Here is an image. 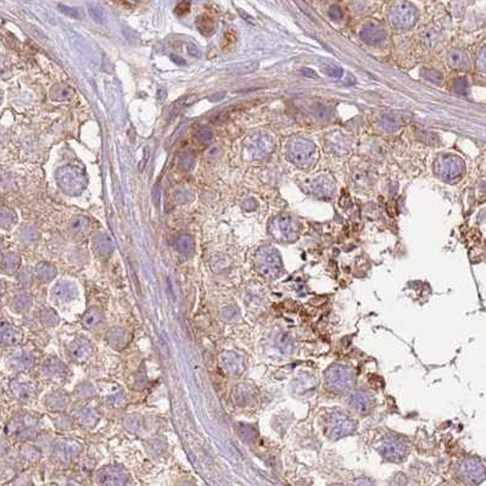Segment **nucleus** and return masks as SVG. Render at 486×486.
Returning <instances> with one entry per match:
<instances>
[{
	"label": "nucleus",
	"mask_w": 486,
	"mask_h": 486,
	"mask_svg": "<svg viewBox=\"0 0 486 486\" xmlns=\"http://www.w3.org/2000/svg\"><path fill=\"white\" fill-rule=\"evenodd\" d=\"M179 165H181L182 168L184 170H189L193 165V157L189 155V154H185L184 156L181 157V161H179Z\"/></svg>",
	"instance_id": "79ce46f5"
},
{
	"label": "nucleus",
	"mask_w": 486,
	"mask_h": 486,
	"mask_svg": "<svg viewBox=\"0 0 486 486\" xmlns=\"http://www.w3.org/2000/svg\"><path fill=\"white\" fill-rule=\"evenodd\" d=\"M462 474L466 476L468 480H480V474L482 472V467L475 462H466L461 469Z\"/></svg>",
	"instance_id": "393cba45"
},
{
	"label": "nucleus",
	"mask_w": 486,
	"mask_h": 486,
	"mask_svg": "<svg viewBox=\"0 0 486 486\" xmlns=\"http://www.w3.org/2000/svg\"><path fill=\"white\" fill-rule=\"evenodd\" d=\"M67 352L75 362H83L92 355V346L88 340L77 339L70 344Z\"/></svg>",
	"instance_id": "4468645a"
},
{
	"label": "nucleus",
	"mask_w": 486,
	"mask_h": 486,
	"mask_svg": "<svg viewBox=\"0 0 486 486\" xmlns=\"http://www.w3.org/2000/svg\"><path fill=\"white\" fill-rule=\"evenodd\" d=\"M302 186L308 194L321 199L330 198L335 192V183L327 175H320L314 178L308 179L302 184Z\"/></svg>",
	"instance_id": "6e6552de"
},
{
	"label": "nucleus",
	"mask_w": 486,
	"mask_h": 486,
	"mask_svg": "<svg viewBox=\"0 0 486 486\" xmlns=\"http://www.w3.org/2000/svg\"><path fill=\"white\" fill-rule=\"evenodd\" d=\"M416 9L410 3L402 2L395 6L390 15V24L396 30H406L417 20Z\"/></svg>",
	"instance_id": "0eeeda50"
},
{
	"label": "nucleus",
	"mask_w": 486,
	"mask_h": 486,
	"mask_svg": "<svg viewBox=\"0 0 486 486\" xmlns=\"http://www.w3.org/2000/svg\"><path fill=\"white\" fill-rule=\"evenodd\" d=\"M218 363L222 371L228 375H239L244 369L243 360L236 352H230V351L221 353L218 357Z\"/></svg>",
	"instance_id": "f8f14e48"
},
{
	"label": "nucleus",
	"mask_w": 486,
	"mask_h": 486,
	"mask_svg": "<svg viewBox=\"0 0 486 486\" xmlns=\"http://www.w3.org/2000/svg\"><path fill=\"white\" fill-rule=\"evenodd\" d=\"M98 480L100 486H124L127 484L128 475L121 467L109 466L99 472Z\"/></svg>",
	"instance_id": "9d476101"
},
{
	"label": "nucleus",
	"mask_w": 486,
	"mask_h": 486,
	"mask_svg": "<svg viewBox=\"0 0 486 486\" xmlns=\"http://www.w3.org/2000/svg\"><path fill=\"white\" fill-rule=\"evenodd\" d=\"M357 486H373V484L368 480H360L357 482Z\"/></svg>",
	"instance_id": "09e8293b"
},
{
	"label": "nucleus",
	"mask_w": 486,
	"mask_h": 486,
	"mask_svg": "<svg viewBox=\"0 0 486 486\" xmlns=\"http://www.w3.org/2000/svg\"><path fill=\"white\" fill-rule=\"evenodd\" d=\"M35 426H37V419L35 418L30 416V414H20V416H16L11 420L10 427L8 429L14 435L22 437L30 435V433L34 430Z\"/></svg>",
	"instance_id": "9b49d317"
},
{
	"label": "nucleus",
	"mask_w": 486,
	"mask_h": 486,
	"mask_svg": "<svg viewBox=\"0 0 486 486\" xmlns=\"http://www.w3.org/2000/svg\"><path fill=\"white\" fill-rule=\"evenodd\" d=\"M101 320H102L101 312L99 311L98 308L93 307V308H91V310H88L86 312V314L82 318V323L86 328H88V329H92V328L98 326V324L101 322Z\"/></svg>",
	"instance_id": "a878e982"
},
{
	"label": "nucleus",
	"mask_w": 486,
	"mask_h": 486,
	"mask_svg": "<svg viewBox=\"0 0 486 486\" xmlns=\"http://www.w3.org/2000/svg\"><path fill=\"white\" fill-rule=\"evenodd\" d=\"M189 10H191V3L181 2V3H178V5L176 6L175 14L178 16H184L185 14H188Z\"/></svg>",
	"instance_id": "58836bf2"
},
{
	"label": "nucleus",
	"mask_w": 486,
	"mask_h": 486,
	"mask_svg": "<svg viewBox=\"0 0 486 486\" xmlns=\"http://www.w3.org/2000/svg\"><path fill=\"white\" fill-rule=\"evenodd\" d=\"M328 14H329V17L331 20L334 21H339L340 18H343V12H341L340 8H337V6H331Z\"/></svg>",
	"instance_id": "ea45409f"
},
{
	"label": "nucleus",
	"mask_w": 486,
	"mask_h": 486,
	"mask_svg": "<svg viewBox=\"0 0 486 486\" xmlns=\"http://www.w3.org/2000/svg\"><path fill=\"white\" fill-rule=\"evenodd\" d=\"M355 428V423L349 416L340 413V412H334L328 419L327 433L331 439H340V437L352 434Z\"/></svg>",
	"instance_id": "423d86ee"
},
{
	"label": "nucleus",
	"mask_w": 486,
	"mask_h": 486,
	"mask_svg": "<svg viewBox=\"0 0 486 486\" xmlns=\"http://www.w3.org/2000/svg\"><path fill=\"white\" fill-rule=\"evenodd\" d=\"M360 35H361L362 40L366 41L369 46H379L386 39V32L384 28L373 24L366 25L362 28Z\"/></svg>",
	"instance_id": "2eb2a0df"
},
{
	"label": "nucleus",
	"mask_w": 486,
	"mask_h": 486,
	"mask_svg": "<svg viewBox=\"0 0 486 486\" xmlns=\"http://www.w3.org/2000/svg\"><path fill=\"white\" fill-rule=\"evenodd\" d=\"M195 244L194 238L189 234H182L177 238L176 240V249L182 253V255H191L194 251Z\"/></svg>",
	"instance_id": "4be33fe9"
},
{
	"label": "nucleus",
	"mask_w": 486,
	"mask_h": 486,
	"mask_svg": "<svg viewBox=\"0 0 486 486\" xmlns=\"http://www.w3.org/2000/svg\"><path fill=\"white\" fill-rule=\"evenodd\" d=\"M449 65L453 69H466L469 65V57L461 50H452L447 57Z\"/></svg>",
	"instance_id": "5701e85b"
},
{
	"label": "nucleus",
	"mask_w": 486,
	"mask_h": 486,
	"mask_svg": "<svg viewBox=\"0 0 486 486\" xmlns=\"http://www.w3.org/2000/svg\"><path fill=\"white\" fill-rule=\"evenodd\" d=\"M196 26H198L199 31H200L204 35H210L216 31L215 20L211 17V16H207V15L198 17V20H196Z\"/></svg>",
	"instance_id": "bb28decb"
},
{
	"label": "nucleus",
	"mask_w": 486,
	"mask_h": 486,
	"mask_svg": "<svg viewBox=\"0 0 486 486\" xmlns=\"http://www.w3.org/2000/svg\"><path fill=\"white\" fill-rule=\"evenodd\" d=\"M301 73L305 77H308V78H317V73L314 72L313 70L308 69V67H305V69L301 70Z\"/></svg>",
	"instance_id": "49530a36"
},
{
	"label": "nucleus",
	"mask_w": 486,
	"mask_h": 486,
	"mask_svg": "<svg viewBox=\"0 0 486 486\" xmlns=\"http://www.w3.org/2000/svg\"><path fill=\"white\" fill-rule=\"evenodd\" d=\"M452 87H453V91H455L457 94H467L469 86L466 78H458L453 82Z\"/></svg>",
	"instance_id": "72a5a7b5"
},
{
	"label": "nucleus",
	"mask_w": 486,
	"mask_h": 486,
	"mask_svg": "<svg viewBox=\"0 0 486 486\" xmlns=\"http://www.w3.org/2000/svg\"><path fill=\"white\" fill-rule=\"evenodd\" d=\"M94 249L99 255L109 256L112 252V250H114V244H112L110 238L104 236V234H101V236L95 238Z\"/></svg>",
	"instance_id": "b1692460"
},
{
	"label": "nucleus",
	"mask_w": 486,
	"mask_h": 486,
	"mask_svg": "<svg viewBox=\"0 0 486 486\" xmlns=\"http://www.w3.org/2000/svg\"><path fill=\"white\" fill-rule=\"evenodd\" d=\"M171 57H172V60L175 61V62L179 64V65H184V64H185V61H184V60H181L178 56H171Z\"/></svg>",
	"instance_id": "8fccbe9b"
},
{
	"label": "nucleus",
	"mask_w": 486,
	"mask_h": 486,
	"mask_svg": "<svg viewBox=\"0 0 486 486\" xmlns=\"http://www.w3.org/2000/svg\"><path fill=\"white\" fill-rule=\"evenodd\" d=\"M54 452L61 461H69L70 458H72L73 456L78 453V445H77V442H73V441H62V442H59L55 446Z\"/></svg>",
	"instance_id": "6ab92c4d"
},
{
	"label": "nucleus",
	"mask_w": 486,
	"mask_h": 486,
	"mask_svg": "<svg viewBox=\"0 0 486 486\" xmlns=\"http://www.w3.org/2000/svg\"><path fill=\"white\" fill-rule=\"evenodd\" d=\"M88 224V221L83 217H76L75 220L71 222V227H72L73 231H80L83 230Z\"/></svg>",
	"instance_id": "e433bc0d"
},
{
	"label": "nucleus",
	"mask_w": 486,
	"mask_h": 486,
	"mask_svg": "<svg viewBox=\"0 0 486 486\" xmlns=\"http://www.w3.org/2000/svg\"><path fill=\"white\" fill-rule=\"evenodd\" d=\"M421 75H423L424 78L429 79V80H431V82H440V80L442 79V76H441V73L436 70H429V69L423 70Z\"/></svg>",
	"instance_id": "f704fd0d"
},
{
	"label": "nucleus",
	"mask_w": 486,
	"mask_h": 486,
	"mask_svg": "<svg viewBox=\"0 0 486 486\" xmlns=\"http://www.w3.org/2000/svg\"><path fill=\"white\" fill-rule=\"evenodd\" d=\"M37 273L38 276H39V278L47 282L54 278V276H55V268L50 265H41L37 268Z\"/></svg>",
	"instance_id": "2f4dec72"
},
{
	"label": "nucleus",
	"mask_w": 486,
	"mask_h": 486,
	"mask_svg": "<svg viewBox=\"0 0 486 486\" xmlns=\"http://www.w3.org/2000/svg\"><path fill=\"white\" fill-rule=\"evenodd\" d=\"M189 54H191V55H195V56H199V55H200V53H199L198 48H196V47H193V46L189 47Z\"/></svg>",
	"instance_id": "de8ad7c7"
},
{
	"label": "nucleus",
	"mask_w": 486,
	"mask_h": 486,
	"mask_svg": "<svg viewBox=\"0 0 486 486\" xmlns=\"http://www.w3.org/2000/svg\"><path fill=\"white\" fill-rule=\"evenodd\" d=\"M59 8H60V10L64 12V14H66V15H69L71 16V17H73V18H77V17H79V12L77 11V9H73V8H69V6H65V5H59Z\"/></svg>",
	"instance_id": "a19ab883"
},
{
	"label": "nucleus",
	"mask_w": 486,
	"mask_h": 486,
	"mask_svg": "<svg viewBox=\"0 0 486 486\" xmlns=\"http://www.w3.org/2000/svg\"><path fill=\"white\" fill-rule=\"evenodd\" d=\"M478 65L480 67V70L485 71L486 72V47H484L479 54L478 57Z\"/></svg>",
	"instance_id": "c03bdc74"
},
{
	"label": "nucleus",
	"mask_w": 486,
	"mask_h": 486,
	"mask_svg": "<svg viewBox=\"0 0 486 486\" xmlns=\"http://www.w3.org/2000/svg\"><path fill=\"white\" fill-rule=\"evenodd\" d=\"M108 340L116 349H120L127 344V334L122 329H112L109 334Z\"/></svg>",
	"instance_id": "cd10ccee"
},
{
	"label": "nucleus",
	"mask_w": 486,
	"mask_h": 486,
	"mask_svg": "<svg viewBox=\"0 0 486 486\" xmlns=\"http://www.w3.org/2000/svg\"><path fill=\"white\" fill-rule=\"evenodd\" d=\"M77 296V289L70 283H59V284L54 286L53 289V298L56 301L66 302L73 300Z\"/></svg>",
	"instance_id": "a211bd4d"
},
{
	"label": "nucleus",
	"mask_w": 486,
	"mask_h": 486,
	"mask_svg": "<svg viewBox=\"0 0 486 486\" xmlns=\"http://www.w3.org/2000/svg\"><path fill=\"white\" fill-rule=\"evenodd\" d=\"M351 406L360 413H367L373 407V398L366 391H357L351 396Z\"/></svg>",
	"instance_id": "f3484780"
},
{
	"label": "nucleus",
	"mask_w": 486,
	"mask_h": 486,
	"mask_svg": "<svg viewBox=\"0 0 486 486\" xmlns=\"http://www.w3.org/2000/svg\"><path fill=\"white\" fill-rule=\"evenodd\" d=\"M59 185L64 192L75 195L84 188L86 177L77 167H64L57 172L56 176Z\"/></svg>",
	"instance_id": "20e7f679"
},
{
	"label": "nucleus",
	"mask_w": 486,
	"mask_h": 486,
	"mask_svg": "<svg viewBox=\"0 0 486 486\" xmlns=\"http://www.w3.org/2000/svg\"><path fill=\"white\" fill-rule=\"evenodd\" d=\"M22 339V333L15 327L10 326V324H3L2 326V340L4 344H17L18 341Z\"/></svg>",
	"instance_id": "412c9836"
},
{
	"label": "nucleus",
	"mask_w": 486,
	"mask_h": 486,
	"mask_svg": "<svg viewBox=\"0 0 486 486\" xmlns=\"http://www.w3.org/2000/svg\"><path fill=\"white\" fill-rule=\"evenodd\" d=\"M236 40H237V34H236V32L228 31L227 33L224 34L223 39H222V41H221L222 49H224V50L229 49L230 47L234 46V43H236Z\"/></svg>",
	"instance_id": "473e14b6"
},
{
	"label": "nucleus",
	"mask_w": 486,
	"mask_h": 486,
	"mask_svg": "<svg viewBox=\"0 0 486 486\" xmlns=\"http://www.w3.org/2000/svg\"><path fill=\"white\" fill-rule=\"evenodd\" d=\"M91 15L93 16L95 21L98 22H102V18H104V12H102L101 9L99 8H91Z\"/></svg>",
	"instance_id": "a18cd8bd"
},
{
	"label": "nucleus",
	"mask_w": 486,
	"mask_h": 486,
	"mask_svg": "<svg viewBox=\"0 0 486 486\" xmlns=\"http://www.w3.org/2000/svg\"><path fill=\"white\" fill-rule=\"evenodd\" d=\"M273 147H274V144H273V140L268 136L256 137L252 140V143L250 144L251 154L257 159L268 155L273 150Z\"/></svg>",
	"instance_id": "dca6fc26"
},
{
	"label": "nucleus",
	"mask_w": 486,
	"mask_h": 486,
	"mask_svg": "<svg viewBox=\"0 0 486 486\" xmlns=\"http://www.w3.org/2000/svg\"><path fill=\"white\" fill-rule=\"evenodd\" d=\"M41 320H43L44 323L49 324V326H54V324H56L57 322H59V317L56 316L55 312L46 311L43 313V317H41Z\"/></svg>",
	"instance_id": "4c0bfd02"
},
{
	"label": "nucleus",
	"mask_w": 486,
	"mask_h": 486,
	"mask_svg": "<svg viewBox=\"0 0 486 486\" xmlns=\"http://www.w3.org/2000/svg\"><path fill=\"white\" fill-rule=\"evenodd\" d=\"M269 231L276 239L281 241H292L299 234V224L288 215H281L272 220Z\"/></svg>",
	"instance_id": "39448f33"
},
{
	"label": "nucleus",
	"mask_w": 486,
	"mask_h": 486,
	"mask_svg": "<svg viewBox=\"0 0 486 486\" xmlns=\"http://www.w3.org/2000/svg\"><path fill=\"white\" fill-rule=\"evenodd\" d=\"M326 72H327V75H329L330 77H334V78H340V77L343 76V73H344L343 70H341L340 67H335V66L327 67Z\"/></svg>",
	"instance_id": "37998d69"
},
{
	"label": "nucleus",
	"mask_w": 486,
	"mask_h": 486,
	"mask_svg": "<svg viewBox=\"0 0 486 486\" xmlns=\"http://www.w3.org/2000/svg\"><path fill=\"white\" fill-rule=\"evenodd\" d=\"M334 486H341V485H334Z\"/></svg>",
	"instance_id": "3c124183"
},
{
	"label": "nucleus",
	"mask_w": 486,
	"mask_h": 486,
	"mask_svg": "<svg viewBox=\"0 0 486 486\" xmlns=\"http://www.w3.org/2000/svg\"><path fill=\"white\" fill-rule=\"evenodd\" d=\"M78 418H79L80 423L86 424V426H89V424L94 423L98 416H96V411L94 410V408L84 407L83 410H80V412L78 413Z\"/></svg>",
	"instance_id": "c756f323"
},
{
	"label": "nucleus",
	"mask_w": 486,
	"mask_h": 486,
	"mask_svg": "<svg viewBox=\"0 0 486 486\" xmlns=\"http://www.w3.org/2000/svg\"><path fill=\"white\" fill-rule=\"evenodd\" d=\"M195 138L196 140H199L200 143H205V141H208L212 138V132L206 127L200 128V130L195 133Z\"/></svg>",
	"instance_id": "c9c22d12"
},
{
	"label": "nucleus",
	"mask_w": 486,
	"mask_h": 486,
	"mask_svg": "<svg viewBox=\"0 0 486 486\" xmlns=\"http://www.w3.org/2000/svg\"><path fill=\"white\" fill-rule=\"evenodd\" d=\"M256 269L266 278H274L282 272L283 263L278 251L271 246L261 247L256 253Z\"/></svg>",
	"instance_id": "f03ea898"
},
{
	"label": "nucleus",
	"mask_w": 486,
	"mask_h": 486,
	"mask_svg": "<svg viewBox=\"0 0 486 486\" xmlns=\"http://www.w3.org/2000/svg\"><path fill=\"white\" fill-rule=\"evenodd\" d=\"M11 390L16 397L21 400H30L35 394V385L31 382H15L11 384Z\"/></svg>",
	"instance_id": "aec40b11"
},
{
	"label": "nucleus",
	"mask_w": 486,
	"mask_h": 486,
	"mask_svg": "<svg viewBox=\"0 0 486 486\" xmlns=\"http://www.w3.org/2000/svg\"><path fill=\"white\" fill-rule=\"evenodd\" d=\"M466 166L461 157L456 155H442L434 163V172L445 181H456L464 173Z\"/></svg>",
	"instance_id": "7ed1b4c3"
},
{
	"label": "nucleus",
	"mask_w": 486,
	"mask_h": 486,
	"mask_svg": "<svg viewBox=\"0 0 486 486\" xmlns=\"http://www.w3.org/2000/svg\"><path fill=\"white\" fill-rule=\"evenodd\" d=\"M327 381L334 390H346L353 384V373L346 366H333L327 373Z\"/></svg>",
	"instance_id": "1a4fd4ad"
},
{
	"label": "nucleus",
	"mask_w": 486,
	"mask_h": 486,
	"mask_svg": "<svg viewBox=\"0 0 486 486\" xmlns=\"http://www.w3.org/2000/svg\"><path fill=\"white\" fill-rule=\"evenodd\" d=\"M18 265H20V259L17 256L14 255V253H10V255H6L3 260V269L6 273H12L16 271Z\"/></svg>",
	"instance_id": "7c9ffc66"
},
{
	"label": "nucleus",
	"mask_w": 486,
	"mask_h": 486,
	"mask_svg": "<svg viewBox=\"0 0 486 486\" xmlns=\"http://www.w3.org/2000/svg\"><path fill=\"white\" fill-rule=\"evenodd\" d=\"M317 156V150L314 144L307 139L296 138L289 143L286 149V157L298 167L306 168L314 162Z\"/></svg>",
	"instance_id": "f257e3e1"
},
{
	"label": "nucleus",
	"mask_w": 486,
	"mask_h": 486,
	"mask_svg": "<svg viewBox=\"0 0 486 486\" xmlns=\"http://www.w3.org/2000/svg\"><path fill=\"white\" fill-rule=\"evenodd\" d=\"M381 124H382V127L386 131H395L400 127V125L402 124V122L400 118L396 117V116L384 115V116H382V118H381Z\"/></svg>",
	"instance_id": "c85d7f7f"
},
{
	"label": "nucleus",
	"mask_w": 486,
	"mask_h": 486,
	"mask_svg": "<svg viewBox=\"0 0 486 486\" xmlns=\"http://www.w3.org/2000/svg\"><path fill=\"white\" fill-rule=\"evenodd\" d=\"M406 451L407 449L405 443L401 440L394 439V437L385 440L382 446V453L385 458L390 459V461H398V459L404 458Z\"/></svg>",
	"instance_id": "ddd939ff"
}]
</instances>
